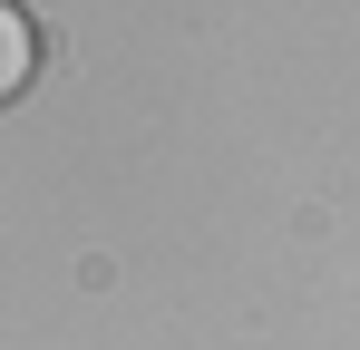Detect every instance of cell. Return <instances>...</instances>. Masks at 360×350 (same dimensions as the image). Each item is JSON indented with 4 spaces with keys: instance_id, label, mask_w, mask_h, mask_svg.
<instances>
[{
    "instance_id": "1",
    "label": "cell",
    "mask_w": 360,
    "mask_h": 350,
    "mask_svg": "<svg viewBox=\"0 0 360 350\" xmlns=\"http://www.w3.org/2000/svg\"><path fill=\"white\" fill-rule=\"evenodd\" d=\"M30 78H39V30H30L20 0H0V108H10Z\"/></svg>"
}]
</instances>
